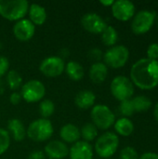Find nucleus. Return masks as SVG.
Returning <instances> with one entry per match:
<instances>
[{"mask_svg":"<svg viewBox=\"0 0 158 159\" xmlns=\"http://www.w3.org/2000/svg\"><path fill=\"white\" fill-rule=\"evenodd\" d=\"M139 159H158V154L156 153H144L143 155H142Z\"/></svg>","mask_w":158,"mask_h":159,"instance_id":"obj_36","label":"nucleus"},{"mask_svg":"<svg viewBox=\"0 0 158 159\" xmlns=\"http://www.w3.org/2000/svg\"><path fill=\"white\" fill-rule=\"evenodd\" d=\"M10 144V136L7 130L0 129V156L7 152Z\"/></svg>","mask_w":158,"mask_h":159,"instance_id":"obj_28","label":"nucleus"},{"mask_svg":"<svg viewBox=\"0 0 158 159\" xmlns=\"http://www.w3.org/2000/svg\"><path fill=\"white\" fill-rule=\"evenodd\" d=\"M114 2H115L114 0H107V1H106V0H105V1H104V0H101V1H100V3H101L102 5L106 6V7H107V6H112V5L114 4Z\"/></svg>","mask_w":158,"mask_h":159,"instance_id":"obj_37","label":"nucleus"},{"mask_svg":"<svg viewBox=\"0 0 158 159\" xmlns=\"http://www.w3.org/2000/svg\"><path fill=\"white\" fill-rule=\"evenodd\" d=\"M119 146V138L113 132L102 134L95 142V151L99 157L109 158L116 152Z\"/></svg>","mask_w":158,"mask_h":159,"instance_id":"obj_4","label":"nucleus"},{"mask_svg":"<svg viewBox=\"0 0 158 159\" xmlns=\"http://www.w3.org/2000/svg\"><path fill=\"white\" fill-rule=\"evenodd\" d=\"M21 100H22V98H21L20 93H19V92H17V91H14V92L10 95V97H9V101H10V102H11L13 105L19 104V103L21 102Z\"/></svg>","mask_w":158,"mask_h":159,"instance_id":"obj_34","label":"nucleus"},{"mask_svg":"<svg viewBox=\"0 0 158 159\" xmlns=\"http://www.w3.org/2000/svg\"><path fill=\"white\" fill-rule=\"evenodd\" d=\"M120 159H139V155L133 147L127 146L121 150Z\"/></svg>","mask_w":158,"mask_h":159,"instance_id":"obj_30","label":"nucleus"},{"mask_svg":"<svg viewBox=\"0 0 158 159\" xmlns=\"http://www.w3.org/2000/svg\"><path fill=\"white\" fill-rule=\"evenodd\" d=\"M88 75L92 82L100 84L106 79L108 75V68L103 62H94L89 69Z\"/></svg>","mask_w":158,"mask_h":159,"instance_id":"obj_18","label":"nucleus"},{"mask_svg":"<svg viewBox=\"0 0 158 159\" xmlns=\"http://www.w3.org/2000/svg\"><path fill=\"white\" fill-rule=\"evenodd\" d=\"M115 131L124 137H128L132 134L134 130V125L131 120L127 117L119 118L116 122H115Z\"/></svg>","mask_w":158,"mask_h":159,"instance_id":"obj_22","label":"nucleus"},{"mask_svg":"<svg viewBox=\"0 0 158 159\" xmlns=\"http://www.w3.org/2000/svg\"><path fill=\"white\" fill-rule=\"evenodd\" d=\"M6 81H7V84L10 89L16 90L20 87L21 82H22V78H21V75L17 71L10 70L7 73Z\"/></svg>","mask_w":158,"mask_h":159,"instance_id":"obj_26","label":"nucleus"},{"mask_svg":"<svg viewBox=\"0 0 158 159\" xmlns=\"http://www.w3.org/2000/svg\"><path fill=\"white\" fill-rule=\"evenodd\" d=\"M46 94L45 85L36 79L26 82L20 90L21 98L27 102H36L44 98Z\"/></svg>","mask_w":158,"mask_h":159,"instance_id":"obj_8","label":"nucleus"},{"mask_svg":"<svg viewBox=\"0 0 158 159\" xmlns=\"http://www.w3.org/2000/svg\"><path fill=\"white\" fill-rule=\"evenodd\" d=\"M112 13L115 19L127 21L134 16L135 6L129 0H117L112 5Z\"/></svg>","mask_w":158,"mask_h":159,"instance_id":"obj_12","label":"nucleus"},{"mask_svg":"<svg viewBox=\"0 0 158 159\" xmlns=\"http://www.w3.org/2000/svg\"><path fill=\"white\" fill-rule=\"evenodd\" d=\"M80 135L85 142H92L98 136V129L92 123H87L80 129Z\"/></svg>","mask_w":158,"mask_h":159,"instance_id":"obj_25","label":"nucleus"},{"mask_svg":"<svg viewBox=\"0 0 158 159\" xmlns=\"http://www.w3.org/2000/svg\"><path fill=\"white\" fill-rule=\"evenodd\" d=\"M9 61L7 57L0 55V78L8 72Z\"/></svg>","mask_w":158,"mask_h":159,"instance_id":"obj_32","label":"nucleus"},{"mask_svg":"<svg viewBox=\"0 0 158 159\" xmlns=\"http://www.w3.org/2000/svg\"><path fill=\"white\" fill-rule=\"evenodd\" d=\"M154 116L156 119V121L158 122V102L156 104L155 108H154Z\"/></svg>","mask_w":158,"mask_h":159,"instance_id":"obj_38","label":"nucleus"},{"mask_svg":"<svg viewBox=\"0 0 158 159\" xmlns=\"http://www.w3.org/2000/svg\"><path fill=\"white\" fill-rule=\"evenodd\" d=\"M92 124L100 129H108L115 124V115L111 109L103 104H97L93 106L90 112Z\"/></svg>","mask_w":158,"mask_h":159,"instance_id":"obj_5","label":"nucleus"},{"mask_svg":"<svg viewBox=\"0 0 158 159\" xmlns=\"http://www.w3.org/2000/svg\"><path fill=\"white\" fill-rule=\"evenodd\" d=\"M88 58L91 61H94L96 62H99V61L102 58V50L100 48H91L88 51Z\"/></svg>","mask_w":158,"mask_h":159,"instance_id":"obj_33","label":"nucleus"},{"mask_svg":"<svg viewBox=\"0 0 158 159\" xmlns=\"http://www.w3.org/2000/svg\"><path fill=\"white\" fill-rule=\"evenodd\" d=\"M45 153L50 159H63L69 155V148L65 143L54 140L45 146Z\"/></svg>","mask_w":158,"mask_h":159,"instance_id":"obj_15","label":"nucleus"},{"mask_svg":"<svg viewBox=\"0 0 158 159\" xmlns=\"http://www.w3.org/2000/svg\"><path fill=\"white\" fill-rule=\"evenodd\" d=\"M29 3L26 0H0V15L8 20H20L27 14Z\"/></svg>","mask_w":158,"mask_h":159,"instance_id":"obj_2","label":"nucleus"},{"mask_svg":"<svg viewBox=\"0 0 158 159\" xmlns=\"http://www.w3.org/2000/svg\"><path fill=\"white\" fill-rule=\"evenodd\" d=\"M129 57V51L127 47L119 45L109 48L103 55V60L106 66L117 69L123 67Z\"/></svg>","mask_w":158,"mask_h":159,"instance_id":"obj_7","label":"nucleus"},{"mask_svg":"<svg viewBox=\"0 0 158 159\" xmlns=\"http://www.w3.org/2000/svg\"><path fill=\"white\" fill-rule=\"evenodd\" d=\"M131 81L142 89H152L158 85V61L142 58L130 69Z\"/></svg>","mask_w":158,"mask_h":159,"instance_id":"obj_1","label":"nucleus"},{"mask_svg":"<svg viewBox=\"0 0 158 159\" xmlns=\"http://www.w3.org/2000/svg\"><path fill=\"white\" fill-rule=\"evenodd\" d=\"M60 136L63 142L68 143H74L78 142L81 137L80 129L75 125L68 123L61 127L60 130Z\"/></svg>","mask_w":158,"mask_h":159,"instance_id":"obj_16","label":"nucleus"},{"mask_svg":"<svg viewBox=\"0 0 158 159\" xmlns=\"http://www.w3.org/2000/svg\"><path fill=\"white\" fill-rule=\"evenodd\" d=\"M147 56L150 60L156 61L158 59V44L153 43L151 44L147 48Z\"/></svg>","mask_w":158,"mask_h":159,"instance_id":"obj_31","label":"nucleus"},{"mask_svg":"<svg viewBox=\"0 0 158 159\" xmlns=\"http://www.w3.org/2000/svg\"><path fill=\"white\" fill-rule=\"evenodd\" d=\"M64 71L66 72L67 75L70 77V79L74 81H79L84 76V69L83 66L74 61H69L64 68Z\"/></svg>","mask_w":158,"mask_h":159,"instance_id":"obj_21","label":"nucleus"},{"mask_svg":"<svg viewBox=\"0 0 158 159\" xmlns=\"http://www.w3.org/2000/svg\"><path fill=\"white\" fill-rule=\"evenodd\" d=\"M5 91V84L4 81L0 78V94H3Z\"/></svg>","mask_w":158,"mask_h":159,"instance_id":"obj_39","label":"nucleus"},{"mask_svg":"<svg viewBox=\"0 0 158 159\" xmlns=\"http://www.w3.org/2000/svg\"><path fill=\"white\" fill-rule=\"evenodd\" d=\"M0 48H1V43H0Z\"/></svg>","mask_w":158,"mask_h":159,"instance_id":"obj_40","label":"nucleus"},{"mask_svg":"<svg viewBox=\"0 0 158 159\" xmlns=\"http://www.w3.org/2000/svg\"><path fill=\"white\" fill-rule=\"evenodd\" d=\"M70 159H93V149L89 143L78 141L69 149Z\"/></svg>","mask_w":158,"mask_h":159,"instance_id":"obj_14","label":"nucleus"},{"mask_svg":"<svg viewBox=\"0 0 158 159\" xmlns=\"http://www.w3.org/2000/svg\"><path fill=\"white\" fill-rule=\"evenodd\" d=\"M110 89L113 96L120 102L130 100V97L134 93L133 83L129 78L124 75L115 76L111 82Z\"/></svg>","mask_w":158,"mask_h":159,"instance_id":"obj_6","label":"nucleus"},{"mask_svg":"<svg viewBox=\"0 0 158 159\" xmlns=\"http://www.w3.org/2000/svg\"><path fill=\"white\" fill-rule=\"evenodd\" d=\"M7 129L16 142H21L26 136V129L23 123L18 118H11L7 122Z\"/></svg>","mask_w":158,"mask_h":159,"instance_id":"obj_19","label":"nucleus"},{"mask_svg":"<svg viewBox=\"0 0 158 159\" xmlns=\"http://www.w3.org/2000/svg\"><path fill=\"white\" fill-rule=\"evenodd\" d=\"M156 19V12L150 10H141L133 18L131 22V29L136 34H142L147 33L154 25Z\"/></svg>","mask_w":158,"mask_h":159,"instance_id":"obj_9","label":"nucleus"},{"mask_svg":"<svg viewBox=\"0 0 158 159\" xmlns=\"http://www.w3.org/2000/svg\"><path fill=\"white\" fill-rule=\"evenodd\" d=\"M55 111V105L54 102L51 100H44L39 104V113L42 116L43 118H47L51 116L54 114Z\"/></svg>","mask_w":158,"mask_h":159,"instance_id":"obj_27","label":"nucleus"},{"mask_svg":"<svg viewBox=\"0 0 158 159\" xmlns=\"http://www.w3.org/2000/svg\"><path fill=\"white\" fill-rule=\"evenodd\" d=\"M53 134V126L50 120L46 118H39L33 121L27 130L26 135L34 142L41 143L48 140Z\"/></svg>","mask_w":158,"mask_h":159,"instance_id":"obj_3","label":"nucleus"},{"mask_svg":"<svg viewBox=\"0 0 158 159\" xmlns=\"http://www.w3.org/2000/svg\"><path fill=\"white\" fill-rule=\"evenodd\" d=\"M131 102H132V104L134 107V111L139 112V113L145 112V111L149 110L152 106L151 100L145 96H137L134 99H132Z\"/></svg>","mask_w":158,"mask_h":159,"instance_id":"obj_24","label":"nucleus"},{"mask_svg":"<svg viewBox=\"0 0 158 159\" xmlns=\"http://www.w3.org/2000/svg\"><path fill=\"white\" fill-rule=\"evenodd\" d=\"M118 34L115 27L111 25H107L106 28L102 33V41L105 46L114 47V45L117 42Z\"/></svg>","mask_w":158,"mask_h":159,"instance_id":"obj_23","label":"nucleus"},{"mask_svg":"<svg viewBox=\"0 0 158 159\" xmlns=\"http://www.w3.org/2000/svg\"><path fill=\"white\" fill-rule=\"evenodd\" d=\"M28 159H45V154L42 151H33L29 154Z\"/></svg>","mask_w":158,"mask_h":159,"instance_id":"obj_35","label":"nucleus"},{"mask_svg":"<svg viewBox=\"0 0 158 159\" xmlns=\"http://www.w3.org/2000/svg\"><path fill=\"white\" fill-rule=\"evenodd\" d=\"M35 32L34 24L27 19H22L18 20L13 26L14 36L20 41L30 40Z\"/></svg>","mask_w":158,"mask_h":159,"instance_id":"obj_13","label":"nucleus"},{"mask_svg":"<svg viewBox=\"0 0 158 159\" xmlns=\"http://www.w3.org/2000/svg\"><path fill=\"white\" fill-rule=\"evenodd\" d=\"M65 68L63 59L59 56H50L42 61L39 69L40 72L47 77H57L61 75Z\"/></svg>","mask_w":158,"mask_h":159,"instance_id":"obj_10","label":"nucleus"},{"mask_svg":"<svg viewBox=\"0 0 158 159\" xmlns=\"http://www.w3.org/2000/svg\"><path fill=\"white\" fill-rule=\"evenodd\" d=\"M28 12L30 16V20L34 25H42L47 20V12L45 7L38 4L34 3L29 6Z\"/></svg>","mask_w":158,"mask_h":159,"instance_id":"obj_20","label":"nucleus"},{"mask_svg":"<svg viewBox=\"0 0 158 159\" xmlns=\"http://www.w3.org/2000/svg\"><path fill=\"white\" fill-rule=\"evenodd\" d=\"M119 109H120L121 114L125 116H130L135 113L131 100H126V101L121 102Z\"/></svg>","mask_w":158,"mask_h":159,"instance_id":"obj_29","label":"nucleus"},{"mask_svg":"<svg viewBox=\"0 0 158 159\" xmlns=\"http://www.w3.org/2000/svg\"><path fill=\"white\" fill-rule=\"evenodd\" d=\"M95 94L88 89L79 91L74 97V103L80 109H89L95 103Z\"/></svg>","mask_w":158,"mask_h":159,"instance_id":"obj_17","label":"nucleus"},{"mask_svg":"<svg viewBox=\"0 0 158 159\" xmlns=\"http://www.w3.org/2000/svg\"><path fill=\"white\" fill-rule=\"evenodd\" d=\"M81 25L86 31L92 34H102L107 26L105 20L94 12L85 14L81 18Z\"/></svg>","mask_w":158,"mask_h":159,"instance_id":"obj_11","label":"nucleus"}]
</instances>
